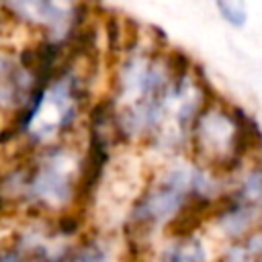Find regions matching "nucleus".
<instances>
[{"mask_svg":"<svg viewBox=\"0 0 262 262\" xmlns=\"http://www.w3.org/2000/svg\"><path fill=\"white\" fill-rule=\"evenodd\" d=\"M68 262H106V258L96 244H84L70 254Z\"/></svg>","mask_w":262,"mask_h":262,"instance_id":"nucleus-3","label":"nucleus"},{"mask_svg":"<svg viewBox=\"0 0 262 262\" xmlns=\"http://www.w3.org/2000/svg\"><path fill=\"white\" fill-rule=\"evenodd\" d=\"M164 262H205V254L192 237H184L166 252Z\"/></svg>","mask_w":262,"mask_h":262,"instance_id":"nucleus-1","label":"nucleus"},{"mask_svg":"<svg viewBox=\"0 0 262 262\" xmlns=\"http://www.w3.org/2000/svg\"><path fill=\"white\" fill-rule=\"evenodd\" d=\"M219 14L233 27H242L248 18L246 0H213Z\"/></svg>","mask_w":262,"mask_h":262,"instance_id":"nucleus-2","label":"nucleus"}]
</instances>
